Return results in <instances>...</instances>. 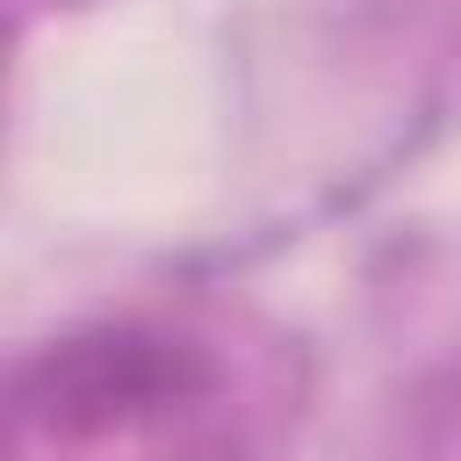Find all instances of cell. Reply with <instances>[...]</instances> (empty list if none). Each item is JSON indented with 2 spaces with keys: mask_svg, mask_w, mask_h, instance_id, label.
<instances>
[{
  "mask_svg": "<svg viewBox=\"0 0 461 461\" xmlns=\"http://www.w3.org/2000/svg\"><path fill=\"white\" fill-rule=\"evenodd\" d=\"M194 375L202 367L180 346L151 339V331H79V339H65V346L29 360L22 396H29V411L43 425L86 432V425H115V418L173 403Z\"/></svg>",
  "mask_w": 461,
  "mask_h": 461,
  "instance_id": "1",
  "label": "cell"
}]
</instances>
